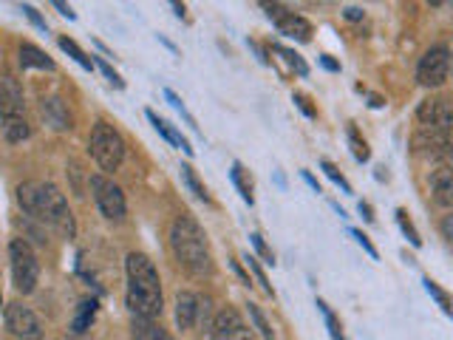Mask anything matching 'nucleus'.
I'll return each mask as SVG.
<instances>
[{"label": "nucleus", "instance_id": "f257e3e1", "mask_svg": "<svg viewBox=\"0 0 453 340\" xmlns=\"http://www.w3.org/2000/svg\"><path fill=\"white\" fill-rule=\"evenodd\" d=\"M18 202L23 207V212H28L32 219L51 224L54 230H60L63 236L74 238V216H71L65 196L60 193V188L51 182H23L18 188Z\"/></svg>", "mask_w": 453, "mask_h": 340}, {"label": "nucleus", "instance_id": "f03ea898", "mask_svg": "<svg viewBox=\"0 0 453 340\" xmlns=\"http://www.w3.org/2000/svg\"><path fill=\"white\" fill-rule=\"evenodd\" d=\"M127 273V309L142 321L162 315V283L153 261L145 252H131L125 259Z\"/></svg>", "mask_w": 453, "mask_h": 340}, {"label": "nucleus", "instance_id": "7ed1b4c3", "mask_svg": "<svg viewBox=\"0 0 453 340\" xmlns=\"http://www.w3.org/2000/svg\"><path fill=\"white\" fill-rule=\"evenodd\" d=\"M170 247H173L176 261L188 269L190 275L204 278L212 273V255L207 247L204 230L198 227L196 219L190 216H179L170 227Z\"/></svg>", "mask_w": 453, "mask_h": 340}, {"label": "nucleus", "instance_id": "20e7f679", "mask_svg": "<svg viewBox=\"0 0 453 340\" xmlns=\"http://www.w3.org/2000/svg\"><path fill=\"white\" fill-rule=\"evenodd\" d=\"M88 148H91V156L96 159V165L113 174V170H119L122 159H125V139L119 136V131L108 122H96L94 131H91V139H88Z\"/></svg>", "mask_w": 453, "mask_h": 340}, {"label": "nucleus", "instance_id": "39448f33", "mask_svg": "<svg viewBox=\"0 0 453 340\" xmlns=\"http://www.w3.org/2000/svg\"><path fill=\"white\" fill-rule=\"evenodd\" d=\"M9 261H12L14 290L23 292V295L35 292L37 278H40V264H37V255H35L32 247H28L26 238H12V244H9Z\"/></svg>", "mask_w": 453, "mask_h": 340}, {"label": "nucleus", "instance_id": "423d86ee", "mask_svg": "<svg viewBox=\"0 0 453 340\" xmlns=\"http://www.w3.org/2000/svg\"><path fill=\"white\" fill-rule=\"evenodd\" d=\"M411 151H414L419 159L453 167V131H431V128H417V134L411 136Z\"/></svg>", "mask_w": 453, "mask_h": 340}, {"label": "nucleus", "instance_id": "0eeeda50", "mask_svg": "<svg viewBox=\"0 0 453 340\" xmlns=\"http://www.w3.org/2000/svg\"><path fill=\"white\" fill-rule=\"evenodd\" d=\"M450 77V49L448 46H431L419 57L417 66V82L422 89H439Z\"/></svg>", "mask_w": 453, "mask_h": 340}, {"label": "nucleus", "instance_id": "6e6552de", "mask_svg": "<svg viewBox=\"0 0 453 340\" xmlns=\"http://www.w3.org/2000/svg\"><path fill=\"white\" fill-rule=\"evenodd\" d=\"M91 193L94 202L105 219L119 221L125 219V193L119 184H113L108 176H91Z\"/></svg>", "mask_w": 453, "mask_h": 340}, {"label": "nucleus", "instance_id": "1a4fd4ad", "mask_svg": "<svg viewBox=\"0 0 453 340\" xmlns=\"http://www.w3.org/2000/svg\"><path fill=\"white\" fill-rule=\"evenodd\" d=\"M264 9L269 14V20H275L278 32L283 37H292L297 42H309L311 40V23L306 18H301V14L289 12L287 6H280V4H264Z\"/></svg>", "mask_w": 453, "mask_h": 340}, {"label": "nucleus", "instance_id": "9d476101", "mask_svg": "<svg viewBox=\"0 0 453 340\" xmlns=\"http://www.w3.org/2000/svg\"><path fill=\"white\" fill-rule=\"evenodd\" d=\"M419 128H431V131H453V105L445 97H428L422 99L417 108Z\"/></svg>", "mask_w": 453, "mask_h": 340}, {"label": "nucleus", "instance_id": "9b49d317", "mask_svg": "<svg viewBox=\"0 0 453 340\" xmlns=\"http://www.w3.org/2000/svg\"><path fill=\"white\" fill-rule=\"evenodd\" d=\"M6 329L20 340H40L42 337L40 318L28 306H23L20 301L6 306Z\"/></svg>", "mask_w": 453, "mask_h": 340}, {"label": "nucleus", "instance_id": "f8f14e48", "mask_svg": "<svg viewBox=\"0 0 453 340\" xmlns=\"http://www.w3.org/2000/svg\"><path fill=\"white\" fill-rule=\"evenodd\" d=\"M210 340H252L250 326L233 306L221 309L210 326Z\"/></svg>", "mask_w": 453, "mask_h": 340}, {"label": "nucleus", "instance_id": "ddd939ff", "mask_svg": "<svg viewBox=\"0 0 453 340\" xmlns=\"http://www.w3.org/2000/svg\"><path fill=\"white\" fill-rule=\"evenodd\" d=\"M428 184H431L434 202L439 207H450L453 205V167L434 165V170L428 174Z\"/></svg>", "mask_w": 453, "mask_h": 340}, {"label": "nucleus", "instance_id": "4468645a", "mask_svg": "<svg viewBox=\"0 0 453 340\" xmlns=\"http://www.w3.org/2000/svg\"><path fill=\"white\" fill-rule=\"evenodd\" d=\"M23 91L18 80L12 77H0V117L9 120V117H20L23 113Z\"/></svg>", "mask_w": 453, "mask_h": 340}, {"label": "nucleus", "instance_id": "2eb2a0df", "mask_svg": "<svg viewBox=\"0 0 453 340\" xmlns=\"http://www.w3.org/2000/svg\"><path fill=\"white\" fill-rule=\"evenodd\" d=\"M40 117L46 120V125H51L54 131H68L71 128V113L68 105L63 103L60 97H46L40 103Z\"/></svg>", "mask_w": 453, "mask_h": 340}, {"label": "nucleus", "instance_id": "dca6fc26", "mask_svg": "<svg viewBox=\"0 0 453 340\" xmlns=\"http://www.w3.org/2000/svg\"><path fill=\"white\" fill-rule=\"evenodd\" d=\"M198 298L193 292H179L176 295V323L179 329H190L196 323V315H198Z\"/></svg>", "mask_w": 453, "mask_h": 340}, {"label": "nucleus", "instance_id": "f3484780", "mask_svg": "<svg viewBox=\"0 0 453 340\" xmlns=\"http://www.w3.org/2000/svg\"><path fill=\"white\" fill-rule=\"evenodd\" d=\"M20 66L23 68H46V71L54 68V63L49 60V57L42 54L37 46H32V42H20Z\"/></svg>", "mask_w": 453, "mask_h": 340}, {"label": "nucleus", "instance_id": "a211bd4d", "mask_svg": "<svg viewBox=\"0 0 453 340\" xmlns=\"http://www.w3.org/2000/svg\"><path fill=\"white\" fill-rule=\"evenodd\" d=\"M148 120L153 122V128H156V131H159L167 142H170V145H176V148H181L184 153H193V148H190V142L188 139H184V136H179L176 131H173V128H170L165 120H159V117H156V113L153 111H148Z\"/></svg>", "mask_w": 453, "mask_h": 340}, {"label": "nucleus", "instance_id": "6ab92c4d", "mask_svg": "<svg viewBox=\"0 0 453 340\" xmlns=\"http://www.w3.org/2000/svg\"><path fill=\"white\" fill-rule=\"evenodd\" d=\"M134 340H173L162 326H156L153 321H134Z\"/></svg>", "mask_w": 453, "mask_h": 340}, {"label": "nucleus", "instance_id": "aec40b11", "mask_svg": "<svg viewBox=\"0 0 453 340\" xmlns=\"http://www.w3.org/2000/svg\"><path fill=\"white\" fill-rule=\"evenodd\" d=\"M230 176H233V184H235V188H238L241 198H244L247 205H255V196H252V179L247 176L244 165H241V162H235V165H233V170H230Z\"/></svg>", "mask_w": 453, "mask_h": 340}, {"label": "nucleus", "instance_id": "412c9836", "mask_svg": "<svg viewBox=\"0 0 453 340\" xmlns=\"http://www.w3.org/2000/svg\"><path fill=\"white\" fill-rule=\"evenodd\" d=\"M4 136L9 142H23L32 136V128H28V122L23 117H9V120H4Z\"/></svg>", "mask_w": 453, "mask_h": 340}, {"label": "nucleus", "instance_id": "4be33fe9", "mask_svg": "<svg viewBox=\"0 0 453 340\" xmlns=\"http://www.w3.org/2000/svg\"><path fill=\"white\" fill-rule=\"evenodd\" d=\"M94 315H96V301L91 298H85V301H80V306H77V315H74V332H85V329H91V321H94Z\"/></svg>", "mask_w": 453, "mask_h": 340}, {"label": "nucleus", "instance_id": "5701e85b", "mask_svg": "<svg viewBox=\"0 0 453 340\" xmlns=\"http://www.w3.org/2000/svg\"><path fill=\"white\" fill-rule=\"evenodd\" d=\"M394 216H396V224H400V230H403V236L408 238V244L411 247H422V238H419V233H417V227H414V221H411L408 219V212L400 207V210H396L394 212Z\"/></svg>", "mask_w": 453, "mask_h": 340}, {"label": "nucleus", "instance_id": "b1692460", "mask_svg": "<svg viewBox=\"0 0 453 340\" xmlns=\"http://www.w3.org/2000/svg\"><path fill=\"white\" fill-rule=\"evenodd\" d=\"M349 148H351V153H354V159L357 162H368V156H372V151H368V145H365V139L357 134V128L354 125H349Z\"/></svg>", "mask_w": 453, "mask_h": 340}, {"label": "nucleus", "instance_id": "393cba45", "mask_svg": "<svg viewBox=\"0 0 453 340\" xmlns=\"http://www.w3.org/2000/svg\"><path fill=\"white\" fill-rule=\"evenodd\" d=\"M422 283H425V292H428L434 301L442 306V312H448V315L453 318V301H450V295L445 290H439V283H434L431 278H425Z\"/></svg>", "mask_w": 453, "mask_h": 340}, {"label": "nucleus", "instance_id": "a878e982", "mask_svg": "<svg viewBox=\"0 0 453 340\" xmlns=\"http://www.w3.org/2000/svg\"><path fill=\"white\" fill-rule=\"evenodd\" d=\"M60 49L65 51V54H71V57H74V60L82 66V68H88V71H94V60H91V57L88 54H85L80 46H77V42L74 40H68V37H60Z\"/></svg>", "mask_w": 453, "mask_h": 340}, {"label": "nucleus", "instance_id": "bb28decb", "mask_svg": "<svg viewBox=\"0 0 453 340\" xmlns=\"http://www.w3.org/2000/svg\"><path fill=\"white\" fill-rule=\"evenodd\" d=\"M250 321H252L255 329L261 332V337H264V340H275L273 326H269V321L264 318V312L258 309V304H250Z\"/></svg>", "mask_w": 453, "mask_h": 340}, {"label": "nucleus", "instance_id": "cd10ccee", "mask_svg": "<svg viewBox=\"0 0 453 340\" xmlns=\"http://www.w3.org/2000/svg\"><path fill=\"white\" fill-rule=\"evenodd\" d=\"M318 309H320V315H323L326 326H329L332 340H346V337H343V329H340V323H337V318H334V312L329 309V304L320 301V298H318Z\"/></svg>", "mask_w": 453, "mask_h": 340}, {"label": "nucleus", "instance_id": "c85d7f7f", "mask_svg": "<svg viewBox=\"0 0 453 340\" xmlns=\"http://www.w3.org/2000/svg\"><path fill=\"white\" fill-rule=\"evenodd\" d=\"M320 167H323V174L329 176V179H332V182L337 184L340 190H343V193H351V184L346 182V176L340 174V170H337V167H334V165H332L329 159H323V162H320Z\"/></svg>", "mask_w": 453, "mask_h": 340}, {"label": "nucleus", "instance_id": "c756f323", "mask_svg": "<svg viewBox=\"0 0 453 340\" xmlns=\"http://www.w3.org/2000/svg\"><path fill=\"white\" fill-rule=\"evenodd\" d=\"M181 176H184V182H188V188L196 193V198H202V202H207L210 196H207V190L202 188V182L196 179V174H193V167H190V165H184V167H181Z\"/></svg>", "mask_w": 453, "mask_h": 340}, {"label": "nucleus", "instance_id": "7c9ffc66", "mask_svg": "<svg viewBox=\"0 0 453 340\" xmlns=\"http://www.w3.org/2000/svg\"><path fill=\"white\" fill-rule=\"evenodd\" d=\"M275 51H278V54L283 57V60H287V63H289V66H292V68L297 71V74H301V77H306V74H309V66H306V63L301 60V57L295 54V51L283 49V46H275Z\"/></svg>", "mask_w": 453, "mask_h": 340}, {"label": "nucleus", "instance_id": "2f4dec72", "mask_svg": "<svg viewBox=\"0 0 453 340\" xmlns=\"http://www.w3.org/2000/svg\"><path fill=\"white\" fill-rule=\"evenodd\" d=\"M244 261L250 264V269H252V273H255V278H258V283H261V287H264V292H266V295H275V292H273V283H269V278H266V273H264V269H261L258 259H252V255H247Z\"/></svg>", "mask_w": 453, "mask_h": 340}, {"label": "nucleus", "instance_id": "473e14b6", "mask_svg": "<svg viewBox=\"0 0 453 340\" xmlns=\"http://www.w3.org/2000/svg\"><path fill=\"white\" fill-rule=\"evenodd\" d=\"M349 233H351L354 238H357V244H360V247H363V250H365L368 255H372V259H374V261L380 259V252H377V247L372 244V241H368V236H365L363 230H357V227H351V230H349Z\"/></svg>", "mask_w": 453, "mask_h": 340}, {"label": "nucleus", "instance_id": "72a5a7b5", "mask_svg": "<svg viewBox=\"0 0 453 340\" xmlns=\"http://www.w3.org/2000/svg\"><path fill=\"white\" fill-rule=\"evenodd\" d=\"M250 241H252V247L258 250V255H261V259H264L266 264H275V259H273V250H269V247L264 244V238H261L258 233H252V236H250Z\"/></svg>", "mask_w": 453, "mask_h": 340}, {"label": "nucleus", "instance_id": "f704fd0d", "mask_svg": "<svg viewBox=\"0 0 453 340\" xmlns=\"http://www.w3.org/2000/svg\"><path fill=\"white\" fill-rule=\"evenodd\" d=\"M292 99H295V105L301 108V111L306 113V117H309V120H315V117H318V111L309 105V97H303V94H295Z\"/></svg>", "mask_w": 453, "mask_h": 340}, {"label": "nucleus", "instance_id": "c9c22d12", "mask_svg": "<svg viewBox=\"0 0 453 340\" xmlns=\"http://www.w3.org/2000/svg\"><path fill=\"white\" fill-rule=\"evenodd\" d=\"M439 230H442V236L453 244V210L448 212V216H442V221H439Z\"/></svg>", "mask_w": 453, "mask_h": 340}, {"label": "nucleus", "instance_id": "e433bc0d", "mask_svg": "<svg viewBox=\"0 0 453 340\" xmlns=\"http://www.w3.org/2000/svg\"><path fill=\"white\" fill-rule=\"evenodd\" d=\"M96 66L103 68V74H105V77H108V80H111L113 85H117V89H122V80H119V74H117V71H113V68H111V66H108L105 60H96Z\"/></svg>", "mask_w": 453, "mask_h": 340}, {"label": "nucleus", "instance_id": "4c0bfd02", "mask_svg": "<svg viewBox=\"0 0 453 340\" xmlns=\"http://www.w3.org/2000/svg\"><path fill=\"white\" fill-rule=\"evenodd\" d=\"M23 12H26V18L32 20V23H35L37 28H42V32H46V20L40 18V14H37V9H35V6H28V4H26V6H23Z\"/></svg>", "mask_w": 453, "mask_h": 340}, {"label": "nucleus", "instance_id": "58836bf2", "mask_svg": "<svg viewBox=\"0 0 453 340\" xmlns=\"http://www.w3.org/2000/svg\"><path fill=\"white\" fill-rule=\"evenodd\" d=\"M165 97L170 99V105H173L176 111H181V117H184V120H188V122L193 125V117H190V113H188V111H184V105H181V99H179V97H176L173 91H165Z\"/></svg>", "mask_w": 453, "mask_h": 340}, {"label": "nucleus", "instance_id": "ea45409f", "mask_svg": "<svg viewBox=\"0 0 453 340\" xmlns=\"http://www.w3.org/2000/svg\"><path fill=\"white\" fill-rule=\"evenodd\" d=\"M320 66H323V68H329V71H340V63H334L329 54H323V57H320Z\"/></svg>", "mask_w": 453, "mask_h": 340}, {"label": "nucleus", "instance_id": "a19ab883", "mask_svg": "<svg viewBox=\"0 0 453 340\" xmlns=\"http://www.w3.org/2000/svg\"><path fill=\"white\" fill-rule=\"evenodd\" d=\"M301 176L306 179V184H309V188H311V190H315V193H320V184H318V179H315V176H311V174H309V170H303V174H301Z\"/></svg>", "mask_w": 453, "mask_h": 340}, {"label": "nucleus", "instance_id": "79ce46f5", "mask_svg": "<svg viewBox=\"0 0 453 340\" xmlns=\"http://www.w3.org/2000/svg\"><path fill=\"white\" fill-rule=\"evenodd\" d=\"M346 18H349V20H363V9L349 6V9H346Z\"/></svg>", "mask_w": 453, "mask_h": 340}, {"label": "nucleus", "instance_id": "37998d69", "mask_svg": "<svg viewBox=\"0 0 453 340\" xmlns=\"http://www.w3.org/2000/svg\"><path fill=\"white\" fill-rule=\"evenodd\" d=\"M360 212H363V219H365V221H374V216H372V205H368V202H360Z\"/></svg>", "mask_w": 453, "mask_h": 340}, {"label": "nucleus", "instance_id": "c03bdc74", "mask_svg": "<svg viewBox=\"0 0 453 340\" xmlns=\"http://www.w3.org/2000/svg\"><path fill=\"white\" fill-rule=\"evenodd\" d=\"M54 6H57V9H60V12L65 14V18H68V20H74V12H71V9H68L65 4H60V0H57V4H54Z\"/></svg>", "mask_w": 453, "mask_h": 340}, {"label": "nucleus", "instance_id": "a18cd8bd", "mask_svg": "<svg viewBox=\"0 0 453 340\" xmlns=\"http://www.w3.org/2000/svg\"><path fill=\"white\" fill-rule=\"evenodd\" d=\"M450 71H453V57H450Z\"/></svg>", "mask_w": 453, "mask_h": 340}, {"label": "nucleus", "instance_id": "49530a36", "mask_svg": "<svg viewBox=\"0 0 453 340\" xmlns=\"http://www.w3.org/2000/svg\"><path fill=\"white\" fill-rule=\"evenodd\" d=\"M0 306H4V298H0Z\"/></svg>", "mask_w": 453, "mask_h": 340}]
</instances>
